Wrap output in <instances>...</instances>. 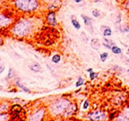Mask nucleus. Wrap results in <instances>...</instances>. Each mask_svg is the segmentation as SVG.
Masks as SVG:
<instances>
[{"instance_id": "nucleus-13", "label": "nucleus", "mask_w": 129, "mask_h": 121, "mask_svg": "<svg viewBox=\"0 0 129 121\" xmlns=\"http://www.w3.org/2000/svg\"><path fill=\"white\" fill-rule=\"evenodd\" d=\"M81 18H82L83 21H84V24H85V26L87 28L92 26V20H91V18H89L87 15H84V14H81Z\"/></svg>"}, {"instance_id": "nucleus-35", "label": "nucleus", "mask_w": 129, "mask_h": 121, "mask_svg": "<svg viewBox=\"0 0 129 121\" xmlns=\"http://www.w3.org/2000/svg\"><path fill=\"white\" fill-rule=\"evenodd\" d=\"M127 73H128V74H129V70H127Z\"/></svg>"}, {"instance_id": "nucleus-29", "label": "nucleus", "mask_w": 129, "mask_h": 121, "mask_svg": "<svg viewBox=\"0 0 129 121\" xmlns=\"http://www.w3.org/2000/svg\"><path fill=\"white\" fill-rule=\"evenodd\" d=\"M4 71H5V66L2 65V64H0V74L3 73Z\"/></svg>"}, {"instance_id": "nucleus-21", "label": "nucleus", "mask_w": 129, "mask_h": 121, "mask_svg": "<svg viewBox=\"0 0 129 121\" xmlns=\"http://www.w3.org/2000/svg\"><path fill=\"white\" fill-rule=\"evenodd\" d=\"M14 76H15V70L11 68V69H9V72H8V75H7L6 79L7 80H10V79L13 78Z\"/></svg>"}, {"instance_id": "nucleus-6", "label": "nucleus", "mask_w": 129, "mask_h": 121, "mask_svg": "<svg viewBox=\"0 0 129 121\" xmlns=\"http://www.w3.org/2000/svg\"><path fill=\"white\" fill-rule=\"evenodd\" d=\"M23 109L21 105L13 104L10 106L9 109V114L11 117V119H21V113L23 112Z\"/></svg>"}, {"instance_id": "nucleus-31", "label": "nucleus", "mask_w": 129, "mask_h": 121, "mask_svg": "<svg viewBox=\"0 0 129 121\" xmlns=\"http://www.w3.org/2000/svg\"><path fill=\"white\" fill-rule=\"evenodd\" d=\"M87 71H88V72H92V71H93V69H92V68H89V69H88V70H87Z\"/></svg>"}, {"instance_id": "nucleus-32", "label": "nucleus", "mask_w": 129, "mask_h": 121, "mask_svg": "<svg viewBox=\"0 0 129 121\" xmlns=\"http://www.w3.org/2000/svg\"><path fill=\"white\" fill-rule=\"evenodd\" d=\"M74 2L75 3H77V4H79V3H81L82 2V0H74Z\"/></svg>"}, {"instance_id": "nucleus-28", "label": "nucleus", "mask_w": 129, "mask_h": 121, "mask_svg": "<svg viewBox=\"0 0 129 121\" xmlns=\"http://www.w3.org/2000/svg\"><path fill=\"white\" fill-rule=\"evenodd\" d=\"M121 31L122 32H128L129 31V26H122L121 27Z\"/></svg>"}, {"instance_id": "nucleus-1", "label": "nucleus", "mask_w": 129, "mask_h": 121, "mask_svg": "<svg viewBox=\"0 0 129 121\" xmlns=\"http://www.w3.org/2000/svg\"><path fill=\"white\" fill-rule=\"evenodd\" d=\"M34 30V24L29 19L21 18L16 20L10 28V33L13 37L23 38L29 36Z\"/></svg>"}, {"instance_id": "nucleus-11", "label": "nucleus", "mask_w": 129, "mask_h": 121, "mask_svg": "<svg viewBox=\"0 0 129 121\" xmlns=\"http://www.w3.org/2000/svg\"><path fill=\"white\" fill-rule=\"evenodd\" d=\"M101 30H102V33H103V36L104 37H111L112 35V30L110 27L108 26H104L103 25L101 27Z\"/></svg>"}, {"instance_id": "nucleus-34", "label": "nucleus", "mask_w": 129, "mask_h": 121, "mask_svg": "<svg viewBox=\"0 0 129 121\" xmlns=\"http://www.w3.org/2000/svg\"><path fill=\"white\" fill-rule=\"evenodd\" d=\"M127 54H129V47H128V49H127Z\"/></svg>"}, {"instance_id": "nucleus-7", "label": "nucleus", "mask_w": 129, "mask_h": 121, "mask_svg": "<svg viewBox=\"0 0 129 121\" xmlns=\"http://www.w3.org/2000/svg\"><path fill=\"white\" fill-rule=\"evenodd\" d=\"M46 113V109L44 108H40L33 112L32 114L28 117V120L30 121H41L43 119Z\"/></svg>"}, {"instance_id": "nucleus-4", "label": "nucleus", "mask_w": 129, "mask_h": 121, "mask_svg": "<svg viewBox=\"0 0 129 121\" xmlns=\"http://www.w3.org/2000/svg\"><path fill=\"white\" fill-rule=\"evenodd\" d=\"M15 21L16 20L13 18V16H11L8 13H0V30L10 29Z\"/></svg>"}, {"instance_id": "nucleus-10", "label": "nucleus", "mask_w": 129, "mask_h": 121, "mask_svg": "<svg viewBox=\"0 0 129 121\" xmlns=\"http://www.w3.org/2000/svg\"><path fill=\"white\" fill-rule=\"evenodd\" d=\"M29 70L35 73H39L42 71V67L38 62H32L31 64H29Z\"/></svg>"}, {"instance_id": "nucleus-16", "label": "nucleus", "mask_w": 129, "mask_h": 121, "mask_svg": "<svg viewBox=\"0 0 129 121\" xmlns=\"http://www.w3.org/2000/svg\"><path fill=\"white\" fill-rule=\"evenodd\" d=\"M115 120L118 121H129V117L126 114H119L115 118Z\"/></svg>"}, {"instance_id": "nucleus-19", "label": "nucleus", "mask_w": 129, "mask_h": 121, "mask_svg": "<svg viewBox=\"0 0 129 121\" xmlns=\"http://www.w3.org/2000/svg\"><path fill=\"white\" fill-rule=\"evenodd\" d=\"M111 52H112L113 54H120L121 53H122V50H121V48L120 47H118V46H117V45H112L111 46Z\"/></svg>"}, {"instance_id": "nucleus-12", "label": "nucleus", "mask_w": 129, "mask_h": 121, "mask_svg": "<svg viewBox=\"0 0 129 121\" xmlns=\"http://www.w3.org/2000/svg\"><path fill=\"white\" fill-rule=\"evenodd\" d=\"M90 45H91V47L95 50H98L101 46V43L97 38H92L90 41Z\"/></svg>"}, {"instance_id": "nucleus-25", "label": "nucleus", "mask_w": 129, "mask_h": 121, "mask_svg": "<svg viewBox=\"0 0 129 121\" xmlns=\"http://www.w3.org/2000/svg\"><path fill=\"white\" fill-rule=\"evenodd\" d=\"M92 15L95 18H98V17H100V11L97 9H94L92 11Z\"/></svg>"}, {"instance_id": "nucleus-27", "label": "nucleus", "mask_w": 129, "mask_h": 121, "mask_svg": "<svg viewBox=\"0 0 129 121\" xmlns=\"http://www.w3.org/2000/svg\"><path fill=\"white\" fill-rule=\"evenodd\" d=\"M49 2H50V4H54V5H58L60 4V2H61V0H48Z\"/></svg>"}, {"instance_id": "nucleus-14", "label": "nucleus", "mask_w": 129, "mask_h": 121, "mask_svg": "<svg viewBox=\"0 0 129 121\" xmlns=\"http://www.w3.org/2000/svg\"><path fill=\"white\" fill-rule=\"evenodd\" d=\"M103 45L104 47H106L107 49H111V46L114 45V43L112 41H110V39H107V38H104V42H103Z\"/></svg>"}, {"instance_id": "nucleus-20", "label": "nucleus", "mask_w": 129, "mask_h": 121, "mask_svg": "<svg viewBox=\"0 0 129 121\" xmlns=\"http://www.w3.org/2000/svg\"><path fill=\"white\" fill-rule=\"evenodd\" d=\"M60 60H61V56L59 54H54L52 56V58H51V61L53 63H55V64H58Z\"/></svg>"}, {"instance_id": "nucleus-18", "label": "nucleus", "mask_w": 129, "mask_h": 121, "mask_svg": "<svg viewBox=\"0 0 129 121\" xmlns=\"http://www.w3.org/2000/svg\"><path fill=\"white\" fill-rule=\"evenodd\" d=\"M15 85H16V86H18L19 88H21V90H23L24 92H26V93H30V90H29V89H28V87H26L25 86H23L22 84H21L19 80H16V81H15Z\"/></svg>"}, {"instance_id": "nucleus-26", "label": "nucleus", "mask_w": 129, "mask_h": 121, "mask_svg": "<svg viewBox=\"0 0 129 121\" xmlns=\"http://www.w3.org/2000/svg\"><path fill=\"white\" fill-rule=\"evenodd\" d=\"M97 77H98V74H97V72H94V71H92V72L89 73V78H90V80H94V79L97 78Z\"/></svg>"}, {"instance_id": "nucleus-3", "label": "nucleus", "mask_w": 129, "mask_h": 121, "mask_svg": "<svg viewBox=\"0 0 129 121\" xmlns=\"http://www.w3.org/2000/svg\"><path fill=\"white\" fill-rule=\"evenodd\" d=\"M13 6L22 14H32L40 6L39 0H14Z\"/></svg>"}, {"instance_id": "nucleus-24", "label": "nucleus", "mask_w": 129, "mask_h": 121, "mask_svg": "<svg viewBox=\"0 0 129 121\" xmlns=\"http://www.w3.org/2000/svg\"><path fill=\"white\" fill-rule=\"evenodd\" d=\"M88 107H89V102H88V100H85L82 103V109L84 110H87Z\"/></svg>"}, {"instance_id": "nucleus-36", "label": "nucleus", "mask_w": 129, "mask_h": 121, "mask_svg": "<svg viewBox=\"0 0 129 121\" xmlns=\"http://www.w3.org/2000/svg\"><path fill=\"white\" fill-rule=\"evenodd\" d=\"M127 37H128V38H129V35H127Z\"/></svg>"}, {"instance_id": "nucleus-8", "label": "nucleus", "mask_w": 129, "mask_h": 121, "mask_svg": "<svg viewBox=\"0 0 129 121\" xmlns=\"http://www.w3.org/2000/svg\"><path fill=\"white\" fill-rule=\"evenodd\" d=\"M45 20H46L47 23L49 25H51V27H57V15H56V12L54 10H50L46 14L45 16Z\"/></svg>"}, {"instance_id": "nucleus-2", "label": "nucleus", "mask_w": 129, "mask_h": 121, "mask_svg": "<svg viewBox=\"0 0 129 121\" xmlns=\"http://www.w3.org/2000/svg\"><path fill=\"white\" fill-rule=\"evenodd\" d=\"M72 102L69 99L66 98H58L57 100L53 101L52 103L50 104L48 109L50 114L53 117H59L63 116L67 108L71 105Z\"/></svg>"}, {"instance_id": "nucleus-9", "label": "nucleus", "mask_w": 129, "mask_h": 121, "mask_svg": "<svg viewBox=\"0 0 129 121\" xmlns=\"http://www.w3.org/2000/svg\"><path fill=\"white\" fill-rule=\"evenodd\" d=\"M77 110V107H76V104L75 103H71V105H70L69 107L67 108V109L65 110V112H64V114H63V118H64V119H67V118H70V117L73 116V114H74L75 112H76Z\"/></svg>"}, {"instance_id": "nucleus-22", "label": "nucleus", "mask_w": 129, "mask_h": 121, "mask_svg": "<svg viewBox=\"0 0 129 121\" xmlns=\"http://www.w3.org/2000/svg\"><path fill=\"white\" fill-rule=\"evenodd\" d=\"M109 56V54L108 53H102L101 54H100V60H101L102 62H105V60H107V58H108Z\"/></svg>"}, {"instance_id": "nucleus-30", "label": "nucleus", "mask_w": 129, "mask_h": 121, "mask_svg": "<svg viewBox=\"0 0 129 121\" xmlns=\"http://www.w3.org/2000/svg\"><path fill=\"white\" fill-rule=\"evenodd\" d=\"M3 44H4V39H3L2 36L0 35V46H1V45H2Z\"/></svg>"}, {"instance_id": "nucleus-23", "label": "nucleus", "mask_w": 129, "mask_h": 121, "mask_svg": "<svg viewBox=\"0 0 129 121\" xmlns=\"http://www.w3.org/2000/svg\"><path fill=\"white\" fill-rule=\"evenodd\" d=\"M83 84H84V79L81 77H79L78 80H77L76 83H75V86H76V87H80V86H81Z\"/></svg>"}, {"instance_id": "nucleus-33", "label": "nucleus", "mask_w": 129, "mask_h": 121, "mask_svg": "<svg viewBox=\"0 0 129 121\" xmlns=\"http://www.w3.org/2000/svg\"><path fill=\"white\" fill-rule=\"evenodd\" d=\"M101 0H93V2H95V3H97V2H100Z\"/></svg>"}, {"instance_id": "nucleus-5", "label": "nucleus", "mask_w": 129, "mask_h": 121, "mask_svg": "<svg viewBox=\"0 0 129 121\" xmlns=\"http://www.w3.org/2000/svg\"><path fill=\"white\" fill-rule=\"evenodd\" d=\"M87 119L91 121H104L108 119V117L104 111L97 109V110H93V111L89 112L87 115Z\"/></svg>"}, {"instance_id": "nucleus-15", "label": "nucleus", "mask_w": 129, "mask_h": 121, "mask_svg": "<svg viewBox=\"0 0 129 121\" xmlns=\"http://www.w3.org/2000/svg\"><path fill=\"white\" fill-rule=\"evenodd\" d=\"M11 119L9 112H2L0 113V121H7Z\"/></svg>"}, {"instance_id": "nucleus-17", "label": "nucleus", "mask_w": 129, "mask_h": 121, "mask_svg": "<svg viewBox=\"0 0 129 121\" xmlns=\"http://www.w3.org/2000/svg\"><path fill=\"white\" fill-rule=\"evenodd\" d=\"M71 22H72V25L74 26V28L76 29V30H80V29L81 28V23H80V21L77 20V19H74L73 18L71 20Z\"/></svg>"}]
</instances>
